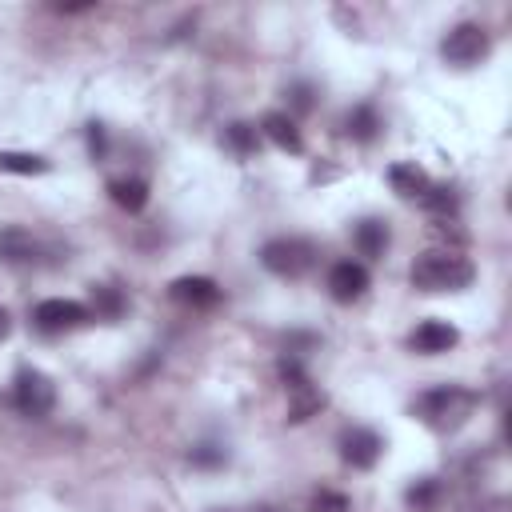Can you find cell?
Masks as SVG:
<instances>
[{"label": "cell", "mask_w": 512, "mask_h": 512, "mask_svg": "<svg viewBox=\"0 0 512 512\" xmlns=\"http://www.w3.org/2000/svg\"><path fill=\"white\" fill-rule=\"evenodd\" d=\"M480 408V392L468 384H440L416 396L412 412L432 428V432H460Z\"/></svg>", "instance_id": "6da1fadb"}, {"label": "cell", "mask_w": 512, "mask_h": 512, "mask_svg": "<svg viewBox=\"0 0 512 512\" xmlns=\"http://www.w3.org/2000/svg\"><path fill=\"white\" fill-rule=\"evenodd\" d=\"M408 280H412V288H420V292H460V288H468V284L476 280V268H472L468 256L448 252V248H436V252H424V256L412 264Z\"/></svg>", "instance_id": "7a4b0ae2"}, {"label": "cell", "mask_w": 512, "mask_h": 512, "mask_svg": "<svg viewBox=\"0 0 512 512\" xmlns=\"http://www.w3.org/2000/svg\"><path fill=\"white\" fill-rule=\"evenodd\" d=\"M260 264L280 280H300L316 264V244L304 236H276L260 248Z\"/></svg>", "instance_id": "3957f363"}, {"label": "cell", "mask_w": 512, "mask_h": 512, "mask_svg": "<svg viewBox=\"0 0 512 512\" xmlns=\"http://www.w3.org/2000/svg\"><path fill=\"white\" fill-rule=\"evenodd\" d=\"M12 400H16L20 416L44 420V416H52V408H56V384H52V376H44L40 368H20L16 380H12Z\"/></svg>", "instance_id": "277c9868"}, {"label": "cell", "mask_w": 512, "mask_h": 512, "mask_svg": "<svg viewBox=\"0 0 512 512\" xmlns=\"http://www.w3.org/2000/svg\"><path fill=\"white\" fill-rule=\"evenodd\" d=\"M280 380H284V392H288V420L292 424H304L308 416H316L324 408V392L312 384V376L300 368V360H284Z\"/></svg>", "instance_id": "5b68a950"}, {"label": "cell", "mask_w": 512, "mask_h": 512, "mask_svg": "<svg viewBox=\"0 0 512 512\" xmlns=\"http://www.w3.org/2000/svg\"><path fill=\"white\" fill-rule=\"evenodd\" d=\"M488 48H492L488 32H484L480 24H472V20L456 24V28L440 40V56H444L448 64H456V68H472V64H480V60L488 56Z\"/></svg>", "instance_id": "8992f818"}, {"label": "cell", "mask_w": 512, "mask_h": 512, "mask_svg": "<svg viewBox=\"0 0 512 512\" xmlns=\"http://www.w3.org/2000/svg\"><path fill=\"white\" fill-rule=\"evenodd\" d=\"M44 256H52V248L40 236H32L28 228H20V224H4L0 228V260L4 264H12V268H44L48 264Z\"/></svg>", "instance_id": "52a82bcc"}, {"label": "cell", "mask_w": 512, "mask_h": 512, "mask_svg": "<svg viewBox=\"0 0 512 512\" xmlns=\"http://www.w3.org/2000/svg\"><path fill=\"white\" fill-rule=\"evenodd\" d=\"M92 312L80 304V300H64V296H52V300H40L32 308V320L40 332H68V328H80Z\"/></svg>", "instance_id": "ba28073f"}, {"label": "cell", "mask_w": 512, "mask_h": 512, "mask_svg": "<svg viewBox=\"0 0 512 512\" xmlns=\"http://www.w3.org/2000/svg\"><path fill=\"white\" fill-rule=\"evenodd\" d=\"M328 292H332V300H340V304L360 300V296L368 292V268L356 264V260H336L332 272H328Z\"/></svg>", "instance_id": "9c48e42d"}, {"label": "cell", "mask_w": 512, "mask_h": 512, "mask_svg": "<svg viewBox=\"0 0 512 512\" xmlns=\"http://www.w3.org/2000/svg\"><path fill=\"white\" fill-rule=\"evenodd\" d=\"M456 340H460V332H456L448 320H420V324L412 328V336H408V348L420 352V356H440V352H448Z\"/></svg>", "instance_id": "30bf717a"}, {"label": "cell", "mask_w": 512, "mask_h": 512, "mask_svg": "<svg viewBox=\"0 0 512 512\" xmlns=\"http://www.w3.org/2000/svg\"><path fill=\"white\" fill-rule=\"evenodd\" d=\"M380 452H384V440H380L372 428H348V432L340 436V456H344V464H352V468H372V464L380 460Z\"/></svg>", "instance_id": "8fae6325"}, {"label": "cell", "mask_w": 512, "mask_h": 512, "mask_svg": "<svg viewBox=\"0 0 512 512\" xmlns=\"http://www.w3.org/2000/svg\"><path fill=\"white\" fill-rule=\"evenodd\" d=\"M168 296L176 304H188V308H212V304H220V288L208 276H180V280L168 284Z\"/></svg>", "instance_id": "7c38bea8"}, {"label": "cell", "mask_w": 512, "mask_h": 512, "mask_svg": "<svg viewBox=\"0 0 512 512\" xmlns=\"http://www.w3.org/2000/svg\"><path fill=\"white\" fill-rule=\"evenodd\" d=\"M260 132H264L280 152H292V156L304 152V136H300V128H296V120H292L288 112H268V116L260 120Z\"/></svg>", "instance_id": "4fadbf2b"}, {"label": "cell", "mask_w": 512, "mask_h": 512, "mask_svg": "<svg viewBox=\"0 0 512 512\" xmlns=\"http://www.w3.org/2000/svg\"><path fill=\"white\" fill-rule=\"evenodd\" d=\"M352 244H356V252H360V256L380 260V256L388 252V244H392V232H388V224H384V220L368 216V220H360V224L352 228Z\"/></svg>", "instance_id": "5bb4252c"}, {"label": "cell", "mask_w": 512, "mask_h": 512, "mask_svg": "<svg viewBox=\"0 0 512 512\" xmlns=\"http://www.w3.org/2000/svg\"><path fill=\"white\" fill-rule=\"evenodd\" d=\"M388 184H392V192L404 196V200H424L428 188H432L428 172L416 168V164H392V168H388Z\"/></svg>", "instance_id": "9a60e30c"}, {"label": "cell", "mask_w": 512, "mask_h": 512, "mask_svg": "<svg viewBox=\"0 0 512 512\" xmlns=\"http://www.w3.org/2000/svg\"><path fill=\"white\" fill-rule=\"evenodd\" d=\"M108 192L124 212H140L148 204V184L140 176H116V180H108Z\"/></svg>", "instance_id": "2e32d148"}, {"label": "cell", "mask_w": 512, "mask_h": 512, "mask_svg": "<svg viewBox=\"0 0 512 512\" xmlns=\"http://www.w3.org/2000/svg\"><path fill=\"white\" fill-rule=\"evenodd\" d=\"M344 132L356 140V144H372L376 132H380V116L372 104H356L348 116H344Z\"/></svg>", "instance_id": "e0dca14e"}, {"label": "cell", "mask_w": 512, "mask_h": 512, "mask_svg": "<svg viewBox=\"0 0 512 512\" xmlns=\"http://www.w3.org/2000/svg\"><path fill=\"white\" fill-rule=\"evenodd\" d=\"M224 148L228 152H236V156H252L256 148H260V128L256 124H248V120H232L228 128H224Z\"/></svg>", "instance_id": "ac0fdd59"}, {"label": "cell", "mask_w": 512, "mask_h": 512, "mask_svg": "<svg viewBox=\"0 0 512 512\" xmlns=\"http://www.w3.org/2000/svg\"><path fill=\"white\" fill-rule=\"evenodd\" d=\"M52 164L36 152H0V172H12V176H44Z\"/></svg>", "instance_id": "d6986e66"}, {"label": "cell", "mask_w": 512, "mask_h": 512, "mask_svg": "<svg viewBox=\"0 0 512 512\" xmlns=\"http://www.w3.org/2000/svg\"><path fill=\"white\" fill-rule=\"evenodd\" d=\"M188 460L196 468H220V464H228V448H220V444H196L188 452Z\"/></svg>", "instance_id": "ffe728a7"}, {"label": "cell", "mask_w": 512, "mask_h": 512, "mask_svg": "<svg viewBox=\"0 0 512 512\" xmlns=\"http://www.w3.org/2000/svg\"><path fill=\"white\" fill-rule=\"evenodd\" d=\"M308 512H352V504H348V496H344V492L324 488V492H316V496H312Z\"/></svg>", "instance_id": "44dd1931"}, {"label": "cell", "mask_w": 512, "mask_h": 512, "mask_svg": "<svg viewBox=\"0 0 512 512\" xmlns=\"http://www.w3.org/2000/svg\"><path fill=\"white\" fill-rule=\"evenodd\" d=\"M120 304H124V300H120L116 288H92V308H96L100 316H108V320L120 316Z\"/></svg>", "instance_id": "7402d4cb"}, {"label": "cell", "mask_w": 512, "mask_h": 512, "mask_svg": "<svg viewBox=\"0 0 512 512\" xmlns=\"http://www.w3.org/2000/svg\"><path fill=\"white\" fill-rule=\"evenodd\" d=\"M288 96H292V108H296V112H308V108H312V88H308V84H292Z\"/></svg>", "instance_id": "603a6c76"}, {"label": "cell", "mask_w": 512, "mask_h": 512, "mask_svg": "<svg viewBox=\"0 0 512 512\" xmlns=\"http://www.w3.org/2000/svg\"><path fill=\"white\" fill-rule=\"evenodd\" d=\"M432 496H436V480H424L420 488H412V492H408V500H412V504H428Z\"/></svg>", "instance_id": "cb8c5ba5"}, {"label": "cell", "mask_w": 512, "mask_h": 512, "mask_svg": "<svg viewBox=\"0 0 512 512\" xmlns=\"http://www.w3.org/2000/svg\"><path fill=\"white\" fill-rule=\"evenodd\" d=\"M88 144H92V156H104V128L100 124H88Z\"/></svg>", "instance_id": "d4e9b609"}, {"label": "cell", "mask_w": 512, "mask_h": 512, "mask_svg": "<svg viewBox=\"0 0 512 512\" xmlns=\"http://www.w3.org/2000/svg\"><path fill=\"white\" fill-rule=\"evenodd\" d=\"M8 336H12V316H8L4 308H0V344H4Z\"/></svg>", "instance_id": "484cf974"}]
</instances>
